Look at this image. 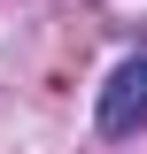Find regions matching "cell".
I'll return each instance as SVG.
<instances>
[{"label":"cell","instance_id":"obj_1","mask_svg":"<svg viewBox=\"0 0 147 154\" xmlns=\"http://www.w3.org/2000/svg\"><path fill=\"white\" fill-rule=\"evenodd\" d=\"M93 123H101V139H132V131H147V54H132V62H116V69H109Z\"/></svg>","mask_w":147,"mask_h":154}]
</instances>
